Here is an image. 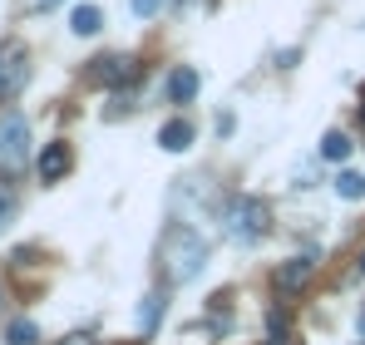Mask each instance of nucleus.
I'll return each instance as SVG.
<instances>
[{"mask_svg": "<svg viewBox=\"0 0 365 345\" xmlns=\"http://www.w3.org/2000/svg\"><path fill=\"white\" fill-rule=\"evenodd\" d=\"M207 267V237L192 222H168L158 237V272L168 287H187L197 272Z\"/></svg>", "mask_w": 365, "mask_h": 345, "instance_id": "f257e3e1", "label": "nucleus"}, {"mask_svg": "<svg viewBox=\"0 0 365 345\" xmlns=\"http://www.w3.org/2000/svg\"><path fill=\"white\" fill-rule=\"evenodd\" d=\"M222 227H227L232 242L257 247V242L272 232V207H267L262 197H252V192H237V197H227V202H222Z\"/></svg>", "mask_w": 365, "mask_h": 345, "instance_id": "f03ea898", "label": "nucleus"}, {"mask_svg": "<svg viewBox=\"0 0 365 345\" xmlns=\"http://www.w3.org/2000/svg\"><path fill=\"white\" fill-rule=\"evenodd\" d=\"M30 158V118L25 114H0V168L20 172Z\"/></svg>", "mask_w": 365, "mask_h": 345, "instance_id": "7ed1b4c3", "label": "nucleus"}, {"mask_svg": "<svg viewBox=\"0 0 365 345\" xmlns=\"http://www.w3.org/2000/svg\"><path fill=\"white\" fill-rule=\"evenodd\" d=\"M138 69H133V59L128 55H99L94 64H89V84H99V89H119V84H128Z\"/></svg>", "mask_w": 365, "mask_h": 345, "instance_id": "20e7f679", "label": "nucleus"}, {"mask_svg": "<svg viewBox=\"0 0 365 345\" xmlns=\"http://www.w3.org/2000/svg\"><path fill=\"white\" fill-rule=\"evenodd\" d=\"M69 168H74L69 143H45V153H40V177H45V182H64Z\"/></svg>", "mask_w": 365, "mask_h": 345, "instance_id": "39448f33", "label": "nucleus"}, {"mask_svg": "<svg viewBox=\"0 0 365 345\" xmlns=\"http://www.w3.org/2000/svg\"><path fill=\"white\" fill-rule=\"evenodd\" d=\"M306 282H311V257H292V262H282V267H277V291H282V296L302 291Z\"/></svg>", "mask_w": 365, "mask_h": 345, "instance_id": "423d86ee", "label": "nucleus"}, {"mask_svg": "<svg viewBox=\"0 0 365 345\" xmlns=\"http://www.w3.org/2000/svg\"><path fill=\"white\" fill-rule=\"evenodd\" d=\"M197 84H202V79H197V69H192V64H178V69L168 74V99H173V104H192Z\"/></svg>", "mask_w": 365, "mask_h": 345, "instance_id": "0eeeda50", "label": "nucleus"}, {"mask_svg": "<svg viewBox=\"0 0 365 345\" xmlns=\"http://www.w3.org/2000/svg\"><path fill=\"white\" fill-rule=\"evenodd\" d=\"M187 143H192V123H187V118H168V123L158 128V148H163V153H182Z\"/></svg>", "mask_w": 365, "mask_h": 345, "instance_id": "6e6552de", "label": "nucleus"}, {"mask_svg": "<svg viewBox=\"0 0 365 345\" xmlns=\"http://www.w3.org/2000/svg\"><path fill=\"white\" fill-rule=\"evenodd\" d=\"M69 30L74 35H99L104 30V10L99 5H74L69 10Z\"/></svg>", "mask_w": 365, "mask_h": 345, "instance_id": "1a4fd4ad", "label": "nucleus"}, {"mask_svg": "<svg viewBox=\"0 0 365 345\" xmlns=\"http://www.w3.org/2000/svg\"><path fill=\"white\" fill-rule=\"evenodd\" d=\"M321 158H326V163H346V158H351V138H346L341 128H331V133L321 138Z\"/></svg>", "mask_w": 365, "mask_h": 345, "instance_id": "9d476101", "label": "nucleus"}, {"mask_svg": "<svg viewBox=\"0 0 365 345\" xmlns=\"http://www.w3.org/2000/svg\"><path fill=\"white\" fill-rule=\"evenodd\" d=\"M5 345H40V326H35V321H25V316H20V321H10V326H5Z\"/></svg>", "mask_w": 365, "mask_h": 345, "instance_id": "9b49d317", "label": "nucleus"}, {"mask_svg": "<svg viewBox=\"0 0 365 345\" xmlns=\"http://www.w3.org/2000/svg\"><path fill=\"white\" fill-rule=\"evenodd\" d=\"M336 192H341L346 202H356V197H365V177L361 172H341V177H336Z\"/></svg>", "mask_w": 365, "mask_h": 345, "instance_id": "f8f14e48", "label": "nucleus"}, {"mask_svg": "<svg viewBox=\"0 0 365 345\" xmlns=\"http://www.w3.org/2000/svg\"><path fill=\"white\" fill-rule=\"evenodd\" d=\"M158 311H163V296L153 291V296L143 301V311H138V321H143V331H153V326H158Z\"/></svg>", "mask_w": 365, "mask_h": 345, "instance_id": "ddd939ff", "label": "nucleus"}, {"mask_svg": "<svg viewBox=\"0 0 365 345\" xmlns=\"http://www.w3.org/2000/svg\"><path fill=\"white\" fill-rule=\"evenodd\" d=\"M10 222H15V197H10V192L0 187V232L10 227Z\"/></svg>", "mask_w": 365, "mask_h": 345, "instance_id": "4468645a", "label": "nucleus"}, {"mask_svg": "<svg viewBox=\"0 0 365 345\" xmlns=\"http://www.w3.org/2000/svg\"><path fill=\"white\" fill-rule=\"evenodd\" d=\"M133 5V15H158L163 10V0H128Z\"/></svg>", "mask_w": 365, "mask_h": 345, "instance_id": "2eb2a0df", "label": "nucleus"}, {"mask_svg": "<svg viewBox=\"0 0 365 345\" xmlns=\"http://www.w3.org/2000/svg\"><path fill=\"white\" fill-rule=\"evenodd\" d=\"M60 345H94V341H89V336H84V331H74V336H64Z\"/></svg>", "mask_w": 365, "mask_h": 345, "instance_id": "dca6fc26", "label": "nucleus"}, {"mask_svg": "<svg viewBox=\"0 0 365 345\" xmlns=\"http://www.w3.org/2000/svg\"><path fill=\"white\" fill-rule=\"evenodd\" d=\"M55 5H64V0H40V10H55Z\"/></svg>", "mask_w": 365, "mask_h": 345, "instance_id": "f3484780", "label": "nucleus"}, {"mask_svg": "<svg viewBox=\"0 0 365 345\" xmlns=\"http://www.w3.org/2000/svg\"><path fill=\"white\" fill-rule=\"evenodd\" d=\"M356 331H361V336H365V316H361V321H356Z\"/></svg>", "mask_w": 365, "mask_h": 345, "instance_id": "a211bd4d", "label": "nucleus"}, {"mask_svg": "<svg viewBox=\"0 0 365 345\" xmlns=\"http://www.w3.org/2000/svg\"><path fill=\"white\" fill-rule=\"evenodd\" d=\"M361 277H365V257H361Z\"/></svg>", "mask_w": 365, "mask_h": 345, "instance_id": "6ab92c4d", "label": "nucleus"}, {"mask_svg": "<svg viewBox=\"0 0 365 345\" xmlns=\"http://www.w3.org/2000/svg\"><path fill=\"white\" fill-rule=\"evenodd\" d=\"M361 118H365V114H361Z\"/></svg>", "mask_w": 365, "mask_h": 345, "instance_id": "aec40b11", "label": "nucleus"}]
</instances>
